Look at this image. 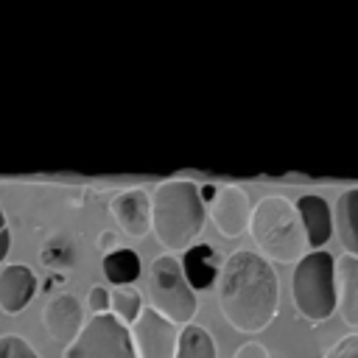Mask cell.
Masks as SVG:
<instances>
[{"mask_svg":"<svg viewBox=\"0 0 358 358\" xmlns=\"http://www.w3.org/2000/svg\"><path fill=\"white\" fill-rule=\"evenodd\" d=\"M218 305L238 333L252 336L266 330L280 308V280L271 263L260 252H232L218 277Z\"/></svg>","mask_w":358,"mask_h":358,"instance_id":"1","label":"cell"},{"mask_svg":"<svg viewBox=\"0 0 358 358\" xmlns=\"http://www.w3.org/2000/svg\"><path fill=\"white\" fill-rule=\"evenodd\" d=\"M204 201L193 179H165L151 193V229L165 249L187 252L204 229Z\"/></svg>","mask_w":358,"mask_h":358,"instance_id":"2","label":"cell"},{"mask_svg":"<svg viewBox=\"0 0 358 358\" xmlns=\"http://www.w3.org/2000/svg\"><path fill=\"white\" fill-rule=\"evenodd\" d=\"M249 235L260 257L274 263H299L308 255V235L299 210L285 196H263L249 215Z\"/></svg>","mask_w":358,"mask_h":358,"instance_id":"3","label":"cell"},{"mask_svg":"<svg viewBox=\"0 0 358 358\" xmlns=\"http://www.w3.org/2000/svg\"><path fill=\"white\" fill-rule=\"evenodd\" d=\"M291 296L302 319L324 322L336 310V257L324 249L308 252L291 274Z\"/></svg>","mask_w":358,"mask_h":358,"instance_id":"4","label":"cell"},{"mask_svg":"<svg viewBox=\"0 0 358 358\" xmlns=\"http://www.w3.org/2000/svg\"><path fill=\"white\" fill-rule=\"evenodd\" d=\"M145 291L151 299V308L171 319L176 327L179 324H193L196 316V291L187 285L182 263L173 255H159L154 257L148 277H145Z\"/></svg>","mask_w":358,"mask_h":358,"instance_id":"5","label":"cell"},{"mask_svg":"<svg viewBox=\"0 0 358 358\" xmlns=\"http://www.w3.org/2000/svg\"><path fill=\"white\" fill-rule=\"evenodd\" d=\"M62 358H137L131 330L112 313L92 316L78 338L64 347Z\"/></svg>","mask_w":358,"mask_h":358,"instance_id":"6","label":"cell"},{"mask_svg":"<svg viewBox=\"0 0 358 358\" xmlns=\"http://www.w3.org/2000/svg\"><path fill=\"white\" fill-rule=\"evenodd\" d=\"M131 341L137 358H173L179 330L171 319H165L154 308H143L140 319L131 324Z\"/></svg>","mask_w":358,"mask_h":358,"instance_id":"7","label":"cell"},{"mask_svg":"<svg viewBox=\"0 0 358 358\" xmlns=\"http://www.w3.org/2000/svg\"><path fill=\"white\" fill-rule=\"evenodd\" d=\"M252 204L243 187L238 185H221L215 199L210 201V218L221 238H238L249 229Z\"/></svg>","mask_w":358,"mask_h":358,"instance_id":"8","label":"cell"},{"mask_svg":"<svg viewBox=\"0 0 358 358\" xmlns=\"http://www.w3.org/2000/svg\"><path fill=\"white\" fill-rule=\"evenodd\" d=\"M42 324L48 330V336L59 344H73L78 338V333L84 330V308L73 294H56L48 299L45 310H42Z\"/></svg>","mask_w":358,"mask_h":358,"instance_id":"9","label":"cell"},{"mask_svg":"<svg viewBox=\"0 0 358 358\" xmlns=\"http://www.w3.org/2000/svg\"><path fill=\"white\" fill-rule=\"evenodd\" d=\"M109 213L129 238H145L151 232V196L143 187L120 190L109 201Z\"/></svg>","mask_w":358,"mask_h":358,"instance_id":"10","label":"cell"},{"mask_svg":"<svg viewBox=\"0 0 358 358\" xmlns=\"http://www.w3.org/2000/svg\"><path fill=\"white\" fill-rule=\"evenodd\" d=\"M36 294V277L28 266L11 263L0 271V310L14 316L20 313Z\"/></svg>","mask_w":358,"mask_h":358,"instance_id":"11","label":"cell"},{"mask_svg":"<svg viewBox=\"0 0 358 358\" xmlns=\"http://www.w3.org/2000/svg\"><path fill=\"white\" fill-rule=\"evenodd\" d=\"M336 310L344 324L358 327V257L347 252L336 257Z\"/></svg>","mask_w":358,"mask_h":358,"instance_id":"12","label":"cell"},{"mask_svg":"<svg viewBox=\"0 0 358 358\" xmlns=\"http://www.w3.org/2000/svg\"><path fill=\"white\" fill-rule=\"evenodd\" d=\"M294 204L299 210V218H302V227H305V235H308V246H313V252H316V246H324L330 241V235H333L330 207L316 193H305Z\"/></svg>","mask_w":358,"mask_h":358,"instance_id":"13","label":"cell"},{"mask_svg":"<svg viewBox=\"0 0 358 358\" xmlns=\"http://www.w3.org/2000/svg\"><path fill=\"white\" fill-rule=\"evenodd\" d=\"M182 271L193 291H207L218 277V257L210 243H196L182 255Z\"/></svg>","mask_w":358,"mask_h":358,"instance_id":"14","label":"cell"},{"mask_svg":"<svg viewBox=\"0 0 358 358\" xmlns=\"http://www.w3.org/2000/svg\"><path fill=\"white\" fill-rule=\"evenodd\" d=\"M336 235L347 255L358 257V187H347L336 201Z\"/></svg>","mask_w":358,"mask_h":358,"instance_id":"15","label":"cell"},{"mask_svg":"<svg viewBox=\"0 0 358 358\" xmlns=\"http://www.w3.org/2000/svg\"><path fill=\"white\" fill-rule=\"evenodd\" d=\"M103 277L112 285H129L140 277V255L134 249H112L103 255Z\"/></svg>","mask_w":358,"mask_h":358,"instance_id":"16","label":"cell"},{"mask_svg":"<svg viewBox=\"0 0 358 358\" xmlns=\"http://www.w3.org/2000/svg\"><path fill=\"white\" fill-rule=\"evenodd\" d=\"M173 358H215V341H213L210 330L201 324H185L179 330Z\"/></svg>","mask_w":358,"mask_h":358,"instance_id":"17","label":"cell"},{"mask_svg":"<svg viewBox=\"0 0 358 358\" xmlns=\"http://www.w3.org/2000/svg\"><path fill=\"white\" fill-rule=\"evenodd\" d=\"M109 310L120 324H134L143 313V296L131 285H120L109 291Z\"/></svg>","mask_w":358,"mask_h":358,"instance_id":"18","label":"cell"},{"mask_svg":"<svg viewBox=\"0 0 358 358\" xmlns=\"http://www.w3.org/2000/svg\"><path fill=\"white\" fill-rule=\"evenodd\" d=\"M0 358H39L22 336H0Z\"/></svg>","mask_w":358,"mask_h":358,"instance_id":"19","label":"cell"},{"mask_svg":"<svg viewBox=\"0 0 358 358\" xmlns=\"http://www.w3.org/2000/svg\"><path fill=\"white\" fill-rule=\"evenodd\" d=\"M322 358H358V333L341 336L333 347H327V352Z\"/></svg>","mask_w":358,"mask_h":358,"instance_id":"20","label":"cell"},{"mask_svg":"<svg viewBox=\"0 0 358 358\" xmlns=\"http://www.w3.org/2000/svg\"><path fill=\"white\" fill-rule=\"evenodd\" d=\"M87 305L92 310V316H101L109 310V291L103 285H92L90 288V296H87Z\"/></svg>","mask_w":358,"mask_h":358,"instance_id":"21","label":"cell"},{"mask_svg":"<svg viewBox=\"0 0 358 358\" xmlns=\"http://www.w3.org/2000/svg\"><path fill=\"white\" fill-rule=\"evenodd\" d=\"M235 358H271V355H268V350L260 341H246V344L238 347Z\"/></svg>","mask_w":358,"mask_h":358,"instance_id":"22","label":"cell"},{"mask_svg":"<svg viewBox=\"0 0 358 358\" xmlns=\"http://www.w3.org/2000/svg\"><path fill=\"white\" fill-rule=\"evenodd\" d=\"M8 249H11V232H8V224H6V215H3V210H0V263L6 260V255H8Z\"/></svg>","mask_w":358,"mask_h":358,"instance_id":"23","label":"cell"},{"mask_svg":"<svg viewBox=\"0 0 358 358\" xmlns=\"http://www.w3.org/2000/svg\"><path fill=\"white\" fill-rule=\"evenodd\" d=\"M117 241H115V232H101V238H98V246L101 249H112Z\"/></svg>","mask_w":358,"mask_h":358,"instance_id":"24","label":"cell"},{"mask_svg":"<svg viewBox=\"0 0 358 358\" xmlns=\"http://www.w3.org/2000/svg\"><path fill=\"white\" fill-rule=\"evenodd\" d=\"M199 193H201V201H213V199H215V193H218V187H215V185H204Z\"/></svg>","mask_w":358,"mask_h":358,"instance_id":"25","label":"cell"}]
</instances>
